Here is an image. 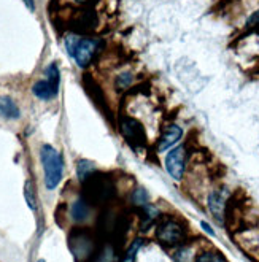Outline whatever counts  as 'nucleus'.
<instances>
[{
    "instance_id": "11",
    "label": "nucleus",
    "mask_w": 259,
    "mask_h": 262,
    "mask_svg": "<svg viewBox=\"0 0 259 262\" xmlns=\"http://www.w3.org/2000/svg\"><path fill=\"white\" fill-rule=\"evenodd\" d=\"M94 170H96L94 162H91L88 159H81L78 162V167H77V173H78L80 181H86L91 175L94 173Z\"/></svg>"
},
{
    "instance_id": "6",
    "label": "nucleus",
    "mask_w": 259,
    "mask_h": 262,
    "mask_svg": "<svg viewBox=\"0 0 259 262\" xmlns=\"http://www.w3.org/2000/svg\"><path fill=\"white\" fill-rule=\"evenodd\" d=\"M165 168L174 180H181L183 173H185V148L177 146L167 154Z\"/></svg>"
},
{
    "instance_id": "8",
    "label": "nucleus",
    "mask_w": 259,
    "mask_h": 262,
    "mask_svg": "<svg viewBox=\"0 0 259 262\" xmlns=\"http://www.w3.org/2000/svg\"><path fill=\"white\" fill-rule=\"evenodd\" d=\"M181 137H183L181 127H178L177 124L169 126V127H167V129L164 130V134H162V137H161V140H159V143H158V151H165V149L172 148L175 143L180 142V138H181Z\"/></svg>"
},
{
    "instance_id": "3",
    "label": "nucleus",
    "mask_w": 259,
    "mask_h": 262,
    "mask_svg": "<svg viewBox=\"0 0 259 262\" xmlns=\"http://www.w3.org/2000/svg\"><path fill=\"white\" fill-rule=\"evenodd\" d=\"M86 195L91 202H105L110 199V194L113 191L112 183L106 180L103 175H91L86 181Z\"/></svg>"
},
{
    "instance_id": "14",
    "label": "nucleus",
    "mask_w": 259,
    "mask_h": 262,
    "mask_svg": "<svg viewBox=\"0 0 259 262\" xmlns=\"http://www.w3.org/2000/svg\"><path fill=\"white\" fill-rule=\"evenodd\" d=\"M196 262H226V259L215 251H205L199 257L196 259Z\"/></svg>"
},
{
    "instance_id": "16",
    "label": "nucleus",
    "mask_w": 259,
    "mask_h": 262,
    "mask_svg": "<svg viewBox=\"0 0 259 262\" xmlns=\"http://www.w3.org/2000/svg\"><path fill=\"white\" fill-rule=\"evenodd\" d=\"M47 80L51 81L53 84L59 86L60 75H59V69H57V64L56 62H53V64L48 66V69H47Z\"/></svg>"
},
{
    "instance_id": "5",
    "label": "nucleus",
    "mask_w": 259,
    "mask_h": 262,
    "mask_svg": "<svg viewBox=\"0 0 259 262\" xmlns=\"http://www.w3.org/2000/svg\"><path fill=\"white\" fill-rule=\"evenodd\" d=\"M121 132L132 146H143L146 143V134L142 122L134 118H124L121 121Z\"/></svg>"
},
{
    "instance_id": "9",
    "label": "nucleus",
    "mask_w": 259,
    "mask_h": 262,
    "mask_svg": "<svg viewBox=\"0 0 259 262\" xmlns=\"http://www.w3.org/2000/svg\"><path fill=\"white\" fill-rule=\"evenodd\" d=\"M57 91H59V86L53 84L51 81L48 80H41V81H37L32 88V92L41 100H51L57 96Z\"/></svg>"
},
{
    "instance_id": "17",
    "label": "nucleus",
    "mask_w": 259,
    "mask_h": 262,
    "mask_svg": "<svg viewBox=\"0 0 259 262\" xmlns=\"http://www.w3.org/2000/svg\"><path fill=\"white\" fill-rule=\"evenodd\" d=\"M132 83V76L129 75V73H123L118 78V83H116V86H118V89H124V88H127L129 84Z\"/></svg>"
},
{
    "instance_id": "7",
    "label": "nucleus",
    "mask_w": 259,
    "mask_h": 262,
    "mask_svg": "<svg viewBox=\"0 0 259 262\" xmlns=\"http://www.w3.org/2000/svg\"><path fill=\"white\" fill-rule=\"evenodd\" d=\"M224 207H226V191L221 189V191L211 192L208 197V208H210V213L221 224L224 221Z\"/></svg>"
},
{
    "instance_id": "23",
    "label": "nucleus",
    "mask_w": 259,
    "mask_h": 262,
    "mask_svg": "<svg viewBox=\"0 0 259 262\" xmlns=\"http://www.w3.org/2000/svg\"><path fill=\"white\" fill-rule=\"evenodd\" d=\"M38 262H45V260H43V259H40V260H38Z\"/></svg>"
},
{
    "instance_id": "18",
    "label": "nucleus",
    "mask_w": 259,
    "mask_h": 262,
    "mask_svg": "<svg viewBox=\"0 0 259 262\" xmlns=\"http://www.w3.org/2000/svg\"><path fill=\"white\" fill-rule=\"evenodd\" d=\"M135 194H137V197L134 195V200H135L137 204H146V200H148V195H146L145 189H142V188H140V189L137 191Z\"/></svg>"
},
{
    "instance_id": "13",
    "label": "nucleus",
    "mask_w": 259,
    "mask_h": 262,
    "mask_svg": "<svg viewBox=\"0 0 259 262\" xmlns=\"http://www.w3.org/2000/svg\"><path fill=\"white\" fill-rule=\"evenodd\" d=\"M24 195H26V202H27L29 208L35 211L37 210V199H35V189H34L32 181H26Z\"/></svg>"
},
{
    "instance_id": "21",
    "label": "nucleus",
    "mask_w": 259,
    "mask_h": 262,
    "mask_svg": "<svg viewBox=\"0 0 259 262\" xmlns=\"http://www.w3.org/2000/svg\"><path fill=\"white\" fill-rule=\"evenodd\" d=\"M23 2L26 4V7H27L30 11H35V2H34V0H23Z\"/></svg>"
},
{
    "instance_id": "4",
    "label": "nucleus",
    "mask_w": 259,
    "mask_h": 262,
    "mask_svg": "<svg viewBox=\"0 0 259 262\" xmlns=\"http://www.w3.org/2000/svg\"><path fill=\"white\" fill-rule=\"evenodd\" d=\"M158 240L165 245V246H177L178 243H181L183 237H185V232H183V227L174 221V220H167L162 221L158 226Z\"/></svg>"
},
{
    "instance_id": "1",
    "label": "nucleus",
    "mask_w": 259,
    "mask_h": 262,
    "mask_svg": "<svg viewBox=\"0 0 259 262\" xmlns=\"http://www.w3.org/2000/svg\"><path fill=\"white\" fill-rule=\"evenodd\" d=\"M40 158L45 170V184H47L48 189H56L64 173L62 156L51 145H43L40 149Z\"/></svg>"
},
{
    "instance_id": "12",
    "label": "nucleus",
    "mask_w": 259,
    "mask_h": 262,
    "mask_svg": "<svg viewBox=\"0 0 259 262\" xmlns=\"http://www.w3.org/2000/svg\"><path fill=\"white\" fill-rule=\"evenodd\" d=\"M89 214V207L84 200H77V202L73 204V208H72V216L77 220V221H84Z\"/></svg>"
},
{
    "instance_id": "10",
    "label": "nucleus",
    "mask_w": 259,
    "mask_h": 262,
    "mask_svg": "<svg viewBox=\"0 0 259 262\" xmlns=\"http://www.w3.org/2000/svg\"><path fill=\"white\" fill-rule=\"evenodd\" d=\"M0 116L8 119L19 118V108L10 97H0Z\"/></svg>"
},
{
    "instance_id": "2",
    "label": "nucleus",
    "mask_w": 259,
    "mask_h": 262,
    "mask_svg": "<svg viewBox=\"0 0 259 262\" xmlns=\"http://www.w3.org/2000/svg\"><path fill=\"white\" fill-rule=\"evenodd\" d=\"M66 48L80 67H86L99 50V41L93 38H83L69 35L66 38Z\"/></svg>"
},
{
    "instance_id": "19",
    "label": "nucleus",
    "mask_w": 259,
    "mask_h": 262,
    "mask_svg": "<svg viewBox=\"0 0 259 262\" xmlns=\"http://www.w3.org/2000/svg\"><path fill=\"white\" fill-rule=\"evenodd\" d=\"M248 26H256V24H259V10L257 11H254L251 16L248 18V23H247Z\"/></svg>"
},
{
    "instance_id": "22",
    "label": "nucleus",
    "mask_w": 259,
    "mask_h": 262,
    "mask_svg": "<svg viewBox=\"0 0 259 262\" xmlns=\"http://www.w3.org/2000/svg\"><path fill=\"white\" fill-rule=\"evenodd\" d=\"M77 2H84V0H77Z\"/></svg>"
},
{
    "instance_id": "15",
    "label": "nucleus",
    "mask_w": 259,
    "mask_h": 262,
    "mask_svg": "<svg viewBox=\"0 0 259 262\" xmlns=\"http://www.w3.org/2000/svg\"><path fill=\"white\" fill-rule=\"evenodd\" d=\"M142 243H143L142 240H135V242L131 245V248L127 250L126 256L123 257V262H135V256H137V253H139Z\"/></svg>"
},
{
    "instance_id": "20",
    "label": "nucleus",
    "mask_w": 259,
    "mask_h": 262,
    "mask_svg": "<svg viewBox=\"0 0 259 262\" xmlns=\"http://www.w3.org/2000/svg\"><path fill=\"white\" fill-rule=\"evenodd\" d=\"M201 227L205 230V232H207L208 235H215V230H213V229H211V227H210V226H208L205 221H202V223H201Z\"/></svg>"
}]
</instances>
